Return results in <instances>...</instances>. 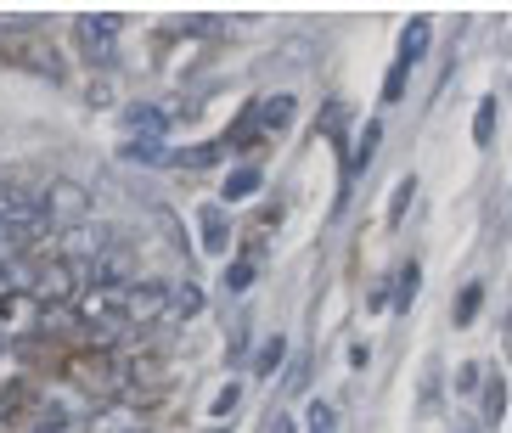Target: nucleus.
Instances as JSON below:
<instances>
[{
	"mask_svg": "<svg viewBox=\"0 0 512 433\" xmlns=\"http://www.w3.org/2000/svg\"><path fill=\"white\" fill-rule=\"evenodd\" d=\"M304 433H338V411H332L327 400L310 405V428H304Z\"/></svg>",
	"mask_w": 512,
	"mask_h": 433,
	"instance_id": "0eeeda50",
	"label": "nucleus"
},
{
	"mask_svg": "<svg viewBox=\"0 0 512 433\" xmlns=\"http://www.w3.org/2000/svg\"><path fill=\"white\" fill-rule=\"evenodd\" d=\"M422 51H428V17H411L406 34H400V62H394L389 85H383V102H400V90H406V74L422 62Z\"/></svg>",
	"mask_w": 512,
	"mask_h": 433,
	"instance_id": "f257e3e1",
	"label": "nucleus"
},
{
	"mask_svg": "<svg viewBox=\"0 0 512 433\" xmlns=\"http://www.w3.org/2000/svg\"><path fill=\"white\" fill-rule=\"evenodd\" d=\"M411 293H417V265H406V276H400V299H394V304L406 310V304H411Z\"/></svg>",
	"mask_w": 512,
	"mask_h": 433,
	"instance_id": "ddd939ff",
	"label": "nucleus"
},
{
	"mask_svg": "<svg viewBox=\"0 0 512 433\" xmlns=\"http://www.w3.org/2000/svg\"><path fill=\"white\" fill-rule=\"evenodd\" d=\"M287 119H293V96H271V107L259 113V124H265V130H282Z\"/></svg>",
	"mask_w": 512,
	"mask_h": 433,
	"instance_id": "423d86ee",
	"label": "nucleus"
},
{
	"mask_svg": "<svg viewBox=\"0 0 512 433\" xmlns=\"http://www.w3.org/2000/svg\"><path fill=\"white\" fill-rule=\"evenodd\" d=\"M259 180H265V175H259V164L231 169V175H226V197H231V203H242V197H254V192H259Z\"/></svg>",
	"mask_w": 512,
	"mask_h": 433,
	"instance_id": "7ed1b4c3",
	"label": "nucleus"
},
{
	"mask_svg": "<svg viewBox=\"0 0 512 433\" xmlns=\"http://www.w3.org/2000/svg\"><path fill=\"white\" fill-rule=\"evenodd\" d=\"M197 225H203V248H209V254H226V248H231V231H226V220H220L214 209H203V220H197Z\"/></svg>",
	"mask_w": 512,
	"mask_h": 433,
	"instance_id": "20e7f679",
	"label": "nucleus"
},
{
	"mask_svg": "<svg viewBox=\"0 0 512 433\" xmlns=\"http://www.w3.org/2000/svg\"><path fill=\"white\" fill-rule=\"evenodd\" d=\"M248 282H254V259H237V265H231V276H226V287H231V293H242Z\"/></svg>",
	"mask_w": 512,
	"mask_h": 433,
	"instance_id": "9d476101",
	"label": "nucleus"
},
{
	"mask_svg": "<svg viewBox=\"0 0 512 433\" xmlns=\"http://www.w3.org/2000/svg\"><path fill=\"white\" fill-rule=\"evenodd\" d=\"M479 293H484L479 282H473V287H462V299H456V321H473V310H479Z\"/></svg>",
	"mask_w": 512,
	"mask_h": 433,
	"instance_id": "1a4fd4ad",
	"label": "nucleus"
},
{
	"mask_svg": "<svg viewBox=\"0 0 512 433\" xmlns=\"http://www.w3.org/2000/svg\"><path fill=\"white\" fill-rule=\"evenodd\" d=\"M276 360H282V338H265V349H259V372H271Z\"/></svg>",
	"mask_w": 512,
	"mask_h": 433,
	"instance_id": "f8f14e48",
	"label": "nucleus"
},
{
	"mask_svg": "<svg viewBox=\"0 0 512 433\" xmlns=\"http://www.w3.org/2000/svg\"><path fill=\"white\" fill-rule=\"evenodd\" d=\"M411 192H417V180H400V192H394V203H389V214H394V220H400V214H406Z\"/></svg>",
	"mask_w": 512,
	"mask_h": 433,
	"instance_id": "9b49d317",
	"label": "nucleus"
},
{
	"mask_svg": "<svg viewBox=\"0 0 512 433\" xmlns=\"http://www.w3.org/2000/svg\"><path fill=\"white\" fill-rule=\"evenodd\" d=\"M490 130H496V102L484 96V107L473 113V135H479V141H490Z\"/></svg>",
	"mask_w": 512,
	"mask_h": 433,
	"instance_id": "6e6552de",
	"label": "nucleus"
},
{
	"mask_svg": "<svg viewBox=\"0 0 512 433\" xmlns=\"http://www.w3.org/2000/svg\"><path fill=\"white\" fill-rule=\"evenodd\" d=\"M377 141H383V124H366V130H361V147H355V164H349V175H361V169L372 164Z\"/></svg>",
	"mask_w": 512,
	"mask_h": 433,
	"instance_id": "39448f33",
	"label": "nucleus"
},
{
	"mask_svg": "<svg viewBox=\"0 0 512 433\" xmlns=\"http://www.w3.org/2000/svg\"><path fill=\"white\" fill-rule=\"evenodd\" d=\"M74 34H79V51H91V57H113V45H119V34H124V17L119 12H85L74 23Z\"/></svg>",
	"mask_w": 512,
	"mask_h": 433,
	"instance_id": "f03ea898",
	"label": "nucleus"
}]
</instances>
